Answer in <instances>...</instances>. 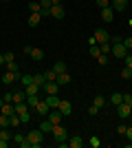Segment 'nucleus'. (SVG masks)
<instances>
[{
    "label": "nucleus",
    "mask_w": 132,
    "mask_h": 148,
    "mask_svg": "<svg viewBox=\"0 0 132 148\" xmlns=\"http://www.w3.org/2000/svg\"><path fill=\"white\" fill-rule=\"evenodd\" d=\"M51 135H53V139H55L60 146H66V142H68V133H66V128H64L62 124H53Z\"/></svg>",
    "instance_id": "nucleus-1"
},
{
    "label": "nucleus",
    "mask_w": 132,
    "mask_h": 148,
    "mask_svg": "<svg viewBox=\"0 0 132 148\" xmlns=\"http://www.w3.org/2000/svg\"><path fill=\"white\" fill-rule=\"evenodd\" d=\"M26 142H29V146H31V148H40L44 144V133L40 128L29 130V133H26Z\"/></svg>",
    "instance_id": "nucleus-2"
},
{
    "label": "nucleus",
    "mask_w": 132,
    "mask_h": 148,
    "mask_svg": "<svg viewBox=\"0 0 132 148\" xmlns=\"http://www.w3.org/2000/svg\"><path fill=\"white\" fill-rule=\"evenodd\" d=\"M110 53H112L114 58L123 60V58H126L128 53H130V51H128L126 47H123V42H121V40H117V42H112V51H110Z\"/></svg>",
    "instance_id": "nucleus-3"
},
{
    "label": "nucleus",
    "mask_w": 132,
    "mask_h": 148,
    "mask_svg": "<svg viewBox=\"0 0 132 148\" xmlns=\"http://www.w3.org/2000/svg\"><path fill=\"white\" fill-rule=\"evenodd\" d=\"M16 80H20V71H5L2 73V82H5L7 86H11Z\"/></svg>",
    "instance_id": "nucleus-4"
},
{
    "label": "nucleus",
    "mask_w": 132,
    "mask_h": 148,
    "mask_svg": "<svg viewBox=\"0 0 132 148\" xmlns=\"http://www.w3.org/2000/svg\"><path fill=\"white\" fill-rule=\"evenodd\" d=\"M57 111L62 113L64 117H68L70 113H73V104H70L68 99H60V104H57Z\"/></svg>",
    "instance_id": "nucleus-5"
},
{
    "label": "nucleus",
    "mask_w": 132,
    "mask_h": 148,
    "mask_svg": "<svg viewBox=\"0 0 132 148\" xmlns=\"http://www.w3.org/2000/svg\"><path fill=\"white\" fill-rule=\"evenodd\" d=\"M93 38L97 40V44H104V42H110V38H112V36H110V33H108L106 29H97Z\"/></svg>",
    "instance_id": "nucleus-6"
},
{
    "label": "nucleus",
    "mask_w": 132,
    "mask_h": 148,
    "mask_svg": "<svg viewBox=\"0 0 132 148\" xmlns=\"http://www.w3.org/2000/svg\"><path fill=\"white\" fill-rule=\"evenodd\" d=\"M42 88L46 91V95H57L62 86H60L57 82H44V84H42Z\"/></svg>",
    "instance_id": "nucleus-7"
},
{
    "label": "nucleus",
    "mask_w": 132,
    "mask_h": 148,
    "mask_svg": "<svg viewBox=\"0 0 132 148\" xmlns=\"http://www.w3.org/2000/svg\"><path fill=\"white\" fill-rule=\"evenodd\" d=\"M117 113H119V119H128L132 115V106H128L126 102H123V104L117 106Z\"/></svg>",
    "instance_id": "nucleus-8"
},
{
    "label": "nucleus",
    "mask_w": 132,
    "mask_h": 148,
    "mask_svg": "<svg viewBox=\"0 0 132 148\" xmlns=\"http://www.w3.org/2000/svg\"><path fill=\"white\" fill-rule=\"evenodd\" d=\"M46 117H49V122H51V124H60V122L64 119V115H62L60 111H57V108H51Z\"/></svg>",
    "instance_id": "nucleus-9"
},
{
    "label": "nucleus",
    "mask_w": 132,
    "mask_h": 148,
    "mask_svg": "<svg viewBox=\"0 0 132 148\" xmlns=\"http://www.w3.org/2000/svg\"><path fill=\"white\" fill-rule=\"evenodd\" d=\"M64 13H66V11H64V7H62V5H53V7H51V18L62 20V18H64Z\"/></svg>",
    "instance_id": "nucleus-10"
},
{
    "label": "nucleus",
    "mask_w": 132,
    "mask_h": 148,
    "mask_svg": "<svg viewBox=\"0 0 132 148\" xmlns=\"http://www.w3.org/2000/svg\"><path fill=\"white\" fill-rule=\"evenodd\" d=\"M66 146H68V148H82V146H84V139H82L79 135H73V137H68Z\"/></svg>",
    "instance_id": "nucleus-11"
},
{
    "label": "nucleus",
    "mask_w": 132,
    "mask_h": 148,
    "mask_svg": "<svg viewBox=\"0 0 132 148\" xmlns=\"http://www.w3.org/2000/svg\"><path fill=\"white\" fill-rule=\"evenodd\" d=\"M0 113H2V115H7V117H11L13 113H16V106H13L11 102H2V106H0Z\"/></svg>",
    "instance_id": "nucleus-12"
},
{
    "label": "nucleus",
    "mask_w": 132,
    "mask_h": 148,
    "mask_svg": "<svg viewBox=\"0 0 132 148\" xmlns=\"http://www.w3.org/2000/svg\"><path fill=\"white\" fill-rule=\"evenodd\" d=\"M13 144L20 146V148H31V146H29V142H26V135H18V133L13 135Z\"/></svg>",
    "instance_id": "nucleus-13"
},
{
    "label": "nucleus",
    "mask_w": 132,
    "mask_h": 148,
    "mask_svg": "<svg viewBox=\"0 0 132 148\" xmlns=\"http://www.w3.org/2000/svg\"><path fill=\"white\" fill-rule=\"evenodd\" d=\"M101 20H104V22H112V20H114V11H112V7H106V9H101Z\"/></svg>",
    "instance_id": "nucleus-14"
},
{
    "label": "nucleus",
    "mask_w": 132,
    "mask_h": 148,
    "mask_svg": "<svg viewBox=\"0 0 132 148\" xmlns=\"http://www.w3.org/2000/svg\"><path fill=\"white\" fill-rule=\"evenodd\" d=\"M126 5H128V0H112V2H110V7H112L114 13H121L126 9Z\"/></svg>",
    "instance_id": "nucleus-15"
},
{
    "label": "nucleus",
    "mask_w": 132,
    "mask_h": 148,
    "mask_svg": "<svg viewBox=\"0 0 132 148\" xmlns=\"http://www.w3.org/2000/svg\"><path fill=\"white\" fill-rule=\"evenodd\" d=\"M29 56H31V60L42 62V60H44V51H42V49H38V47H31V53H29Z\"/></svg>",
    "instance_id": "nucleus-16"
},
{
    "label": "nucleus",
    "mask_w": 132,
    "mask_h": 148,
    "mask_svg": "<svg viewBox=\"0 0 132 148\" xmlns=\"http://www.w3.org/2000/svg\"><path fill=\"white\" fill-rule=\"evenodd\" d=\"M35 111H38L40 115H42V117H46V115H49V111H51V108H49V104H46L44 99H40V102H38V106H35Z\"/></svg>",
    "instance_id": "nucleus-17"
},
{
    "label": "nucleus",
    "mask_w": 132,
    "mask_h": 148,
    "mask_svg": "<svg viewBox=\"0 0 132 148\" xmlns=\"http://www.w3.org/2000/svg\"><path fill=\"white\" fill-rule=\"evenodd\" d=\"M57 84H60V86H66V84H70V75L66 73V71H64V73H57Z\"/></svg>",
    "instance_id": "nucleus-18"
},
{
    "label": "nucleus",
    "mask_w": 132,
    "mask_h": 148,
    "mask_svg": "<svg viewBox=\"0 0 132 148\" xmlns=\"http://www.w3.org/2000/svg\"><path fill=\"white\" fill-rule=\"evenodd\" d=\"M46 104H49V108H57V104H60V97L57 95H46V99H44Z\"/></svg>",
    "instance_id": "nucleus-19"
},
{
    "label": "nucleus",
    "mask_w": 132,
    "mask_h": 148,
    "mask_svg": "<svg viewBox=\"0 0 132 148\" xmlns=\"http://www.w3.org/2000/svg\"><path fill=\"white\" fill-rule=\"evenodd\" d=\"M40 20H42V16H40V13H31V16H29V27H31V29H35V27L40 25Z\"/></svg>",
    "instance_id": "nucleus-20"
},
{
    "label": "nucleus",
    "mask_w": 132,
    "mask_h": 148,
    "mask_svg": "<svg viewBox=\"0 0 132 148\" xmlns=\"http://www.w3.org/2000/svg\"><path fill=\"white\" fill-rule=\"evenodd\" d=\"M40 88H42V86H38V84L33 82V84H26V86H24V93H26V95H35V93H40Z\"/></svg>",
    "instance_id": "nucleus-21"
},
{
    "label": "nucleus",
    "mask_w": 132,
    "mask_h": 148,
    "mask_svg": "<svg viewBox=\"0 0 132 148\" xmlns=\"http://www.w3.org/2000/svg\"><path fill=\"white\" fill-rule=\"evenodd\" d=\"M40 130H42L44 135H46V133H51V130H53V124L49 122V117H46V119H44L42 124H40Z\"/></svg>",
    "instance_id": "nucleus-22"
},
{
    "label": "nucleus",
    "mask_w": 132,
    "mask_h": 148,
    "mask_svg": "<svg viewBox=\"0 0 132 148\" xmlns=\"http://www.w3.org/2000/svg\"><path fill=\"white\" fill-rule=\"evenodd\" d=\"M110 102H112L114 106L123 104V95H121V93H112V95H110Z\"/></svg>",
    "instance_id": "nucleus-23"
},
{
    "label": "nucleus",
    "mask_w": 132,
    "mask_h": 148,
    "mask_svg": "<svg viewBox=\"0 0 132 148\" xmlns=\"http://www.w3.org/2000/svg\"><path fill=\"white\" fill-rule=\"evenodd\" d=\"M38 102H40L38 93H35V95H26V104H29V106H38Z\"/></svg>",
    "instance_id": "nucleus-24"
},
{
    "label": "nucleus",
    "mask_w": 132,
    "mask_h": 148,
    "mask_svg": "<svg viewBox=\"0 0 132 148\" xmlns=\"http://www.w3.org/2000/svg\"><path fill=\"white\" fill-rule=\"evenodd\" d=\"M22 124V119H20V115L18 113H13L11 117H9V126H20Z\"/></svg>",
    "instance_id": "nucleus-25"
},
{
    "label": "nucleus",
    "mask_w": 132,
    "mask_h": 148,
    "mask_svg": "<svg viewBox=\"0 0 132 148\" xmlns=\"http://www.w3.org/2000/svg\"><path fill=\"white\" fill-rule=\"evenodd\" d=\"M53 71H55V73H64V71H66V62H55V66H53Z\"/></svg>",
    "instance_id": "nucleus-26"
},
{
    "label": "nucleus",
    "mask_w": 132,
    "mask_h": 148,
    "mask_svg": "<svg viewBox=\"0 0 132 148\" xmlns=\"http://www.w3.org/2000/svg\"><path fill=\"white\" fill-rule=\"evenodd\" d=\"M121 80H130V77H132V69H128V66H123V69H121Z\"/></svg>",
    "instance_id": "nucleus-27"
},
{
    "label": "nucleus",
    "mask_w": 132,
    "mask_h": 148,
    "mask_svg": "<svg viewBox=\"0 0 132 148\" xmlns=\"http://www.w3.org/2000/svg\"><path fill=\"white\" fill-rule=\"evenodd\" d=\"M99 56H101V51H99V44H93V47H90V58H95V60H97Z\"/></svg>",
    "instance_id": "nucleus-28"
},
{
    "label": "nucleus",
    "mask_w": 132,
    "mask_h": 148,
    "mask_svg": "<svg viewBox=\"0 0 132 148\" xmlns=\"http://www.w3.org/2000/svg\"><path fill=\"white\" fill-rule=\"evenodd\" d=\"M99 51H101V53H110V51H112V42H104V44H99Z\"/></svg>",
    "instance_id": "nucleus-29"
},
{
    "label": "nucleus",
    "mask_w": 132,
    "mask_h": 148,
    "mask_svg": "<svg viewBox=\"0 0 132 148\" xmlns=\"http://www.w3.org/2000/svg\"><path fill=\"white\" fill-rule=\"evenodd\" d=\"M44 77H46V82H55V80H57V73L51 69V71H46V73H44Z\"/></svg>",
    "instance_id": "nucleus-30"
},
{
    "label": "nucleus",
    "mask_w": 132,
    "mask_h": 148,
    "mask_svg": "<svg viewBox=\"0 0 132 148\" xmlns=\"http://www.w3.org/2000/svg\"><path fill=\"white\" fill-rule=\"evenodd\" d=\"M33 82H35L38 86H42L44 82H46V77H44V73H38V75H33Z\"/></svg>",
    "instance_id": "nucleus-31"
},
{
    "label": "nucleus",
    "mask_w": 132,
    "mask_h": 148,
    "mask_svg": "<svg viewBox=\"0 0 132 148\" xmlns=\"http://www.w3.org/2000/svg\"><path fill=\"white\" fill-rule=\"evenodd\" d=\"M88 144H90V146H93V148H99V146H101V139H99V137H97V135H93V137H90V139H88Z\"/></svg>",
    "instance_id": "nucleus-32"
},
{
    "label": "nucleus",
    "mask_w": 132,
    "mask_h": 148,
    "mask_svg": "<svg viewBox=\"0 0 132 148\" xmlns=\"http://www.w3.org/2000/svg\"><path fill=\"white\" fill-rule=\"evenodd\" d=\"M93 104H95V106H97V108H101V106L106 104V99H104V95H97V97H95V99H93Z\"/></svg>",
    "instance_id": "nucleus-33"
},
{
    "label": "nucleus",
    "mask_w": 132,
    "mask_h": 148,
    "mask_svg": "<svg viewBox=\"0 0 132 148\" xmlns=\"http://www.w3.org/2000/svg\"><path fill=\"white\" fill-rule=\"evenodd\" d=\"M20 82H22V84H33V75H20Z\"/></svg>",
    "instance_id": "nucleus-34"
},
{
    "label": "nucleus",
    "mask_w": 132,
    "mask_h": 148,
    "mask_svg": "<svg viewBox=\"0 0 132 148\" xmlns=\"http://www.w3.org/2000/svg\"><path fill=\"white\" fill-rule=\"evenodd\" d=\"M29 9H31V13H40V11H42L40 2H31V5H29Z\"/></svg>",
    "instance_id": "nucleus-35"
},
{
    "label": "nucleus",
    "mask_w": 132,
    "mask_h": 148,
    "mask_svg": "<svg viewBox=\"0 0 132 148\" xmlns=\"http://www.w3.org/2000/svg\"><path fill=\"white\" fill-rule=\"evenodd\" d=\"M123 66H128V69H132V53H128L126 58H123Z\"/></svg>",
    "instance_id": "nucleus-36"
},
{
    "label": "nucleus",
    "mask_w": 132,
    "mask_h": 148,
    "mask_svg": "<svg viewBox=\"0 0 132 148\" xmlns=\"http://www.w3.org/2000/svg\"><path fill=\"white\" fill-rule=\"evenodd\" d=\"M97 2V7L99 9H106V7H110V0H95Z\"/></svg>",
    "instance_id": "nucleus-37"
},
{
    "label": "nucleus",
    "mask_w": 132,
    "mask_h": 148,
    "mask_svg": "<svg viewBox=\"0 0 132 148\" xmlns=\"http://www.w3.org/2000/svg\"><path fill=\"white\" fill-rule=\"evenodd\" d=\"M97 62H99L101 66H106V64H108V56H106V53H101V56L97 58Z\"/></svg>",
    "instance_id": "nucleus-38"
},
{
    "label": "nucleus",
    "mask_w": 132,
    "mask_h": 148,
    "mask_svg": "<svg viewBox=\"0 0 132 148\" xmlns=\"http://www.w3.org/2000/svg\"><path fill=\"white\" fill-rule=\"evenodd\" d=\"M121 42H123V47H126L128 51H132V38H123Z\"/></svg>",
    "instance_id": "nucleus-39"
},
{
    "label": "nucleus",
    "mask_w": 132,
    "mask_h": 148,
    "mask_svg": "<svg viewBox=\"0 0 132 148\" xmlns=\"http://www.w3.org/2000/svg\"><path fill=\"white\" fill-rule=\"evenodd\" d=\"M0 126H2V128H5V126H9V117H7V115H2V113H0Z\"/></svg>",
    "instance_id": "nucleus-40"
},
{
    "label": "nucleus",
    "mask_w": 132,
    "mask_h": 148,
    "mask_svg": "<svg viewBox=\"0 0 132 148\" xmlns=\"http://www.w3.org/2000/svg\"><path fill=\"white\" fill-rule=\"evenodd\" d=\"M5 69L7 71H18V64H16V62H9V64H5Z\"/></svg>",
    "instance_id": "nucleus-41"
},
{
    "label": "nucleus",
    "mask_w": 132,
    "mask_h": 148,
    "mask_svg": "<svg viewBox=\"0 0 132 148\" xmlns=\"http://www.w3.org/2000/svg\"><path fill=\"white\" fill-rule=\"evenodd\" d=\"M97 113H99V108H97V106H88V115H93V117H95V115H97Z\"/></svg>",
    "instance_id": "nucleus-42"
},
{
    "label": "nucleus",
    "mask_w": 132,
    "mask_h": 148,
    "mask_svg": "<svg viewBox=\"0 0 132 148\" xmlns=\"http://www.w3.org/2000/svg\"><path fill=\"white\" fill-rule=\"evenodd\" d=\"M126 130H128L126 124H119V126H117V133H119V135H126Z\"/></svg>",
    "instance_id": "nucleus-43"
},
{
    "label": "nucleus",
    "mask_w": 132,
    "mask_h": 148,
    "mask_svg": "<svg viewBox=\"0 0 132 148\" xmlns=\"http://www.w3.org/2000/svg\"><path fill=\"white\" fill-rule=\"evenodd\" d=\"M20 119H22V124H29V119H31L29 111H26V113H22V115H20Z\"/></svg>",
    "instance_id": "nucleus-44"
},
{
    "label": "nucleus",
    "mask_w": 132,
    "mask_h": 148,
    "mask_svg": "<svg viewBox=\"0 0 132 148\" xmlns=\"http://www.w3.org/2000/svg\"><path fill=\"white\" fill-rule=\"evenodd\" d=\"M123 102H126L128 106H132V95H123Z\"/></svg>",
    "instance_id": "nucleus-45"
},
{
    "label": "nucleus",
    "mask_w": 132,
    "mask_h": 148,
    "mask_svg": "<svg viewBox=\"0 0 132 148\" xmlns=\"http://www.w3.org/2000/svg\"><path fill=\"white\" fill-rule=\"evenodd\" d=\"M5 62L9 64V62H13V53H5Z\"/></svg>",
    "instance_id": "nucleus-46"
},
{
    "label": "nucleus",
    "mask_w": 132,
    "mask_h": 148,
    "mask_svg": "<svg viewBox=\"0 0 132 148\" xmlns=\"http://www.w3.org/2000/svg\"><path fill=\"white\" fill-rule=\"evenodd\" d=\"M126 137H128V139L132 142V126H128V130H126Z\"/></svg>",
    "instance_id": "nucleus-47"
},
{
    "label": "nucleus",
    "mask_w": 132,
    "mask_h": 148,
    "mask_svg": "<svg viewBox=\"0 0 132 148\" xmlns=\"http://www.w3.org/2000/svg\"><path fill=\"white\" fill-rule=\"evenodd\" d=\"M7 62H5V56H2V53H0V66H5Z\"/></svg>",
    "instance_id": "nucleus-48"
},
{
    "label": "nucleus",
    "mask_w": 132,
    "mask_h": 148,
    "mask_svg": "<svg viewBox=\"0 0 132 148\" xmlns=\"http://www.w3.org/2000/svg\"><path fill=\"white\" fill-rule=\"evenodd\" d=\"M51 5H62V0H51Z\"/></svg>",
    "instance_id": "nucleus-49"
},
{
    "label": "nucleus",
    "mask_w": 132,
    "mask_h": 148,
    "mask_svg": "<svg viewBox=\"0 0 132 148\" xmlns=\"http://www.w3.org/2000/svg\"><path fill=\"white\" fill-rule=\"evenodd\" d=\"M2 102H5V99H0V106H2Z\"/></svg>",
    "instance_id": "nucleus-50"
},
{
    "label": "nucleus",
    "mask_w": 132,
    "mask_h": 148,
    "mask_svg": "<svg viewBox=\"0 0 132 148\" xmlns=\"http://www.w3.org/2000/svg\"><path fill=\"white\" fill-rule=\"evenodd\" d=\"M2 2H9V0H2Z\"/></svg>",
    "instance_id": "nucleus-51"
},
{
    "label": "nucleus",
    "mask_w": 132,
    "mask_h": 148,
    "mask_svg": "<svg viewBox=\"0 0 132 148\" xmlns=\"http://www.w3.org/2000/svg\"><path fill=\"white\" fill-rule=\"evenodd\" d=\"M130 146H132V144H130Z\"/></svg>",
    "instance_id": "nucleus-52"
}]
</instances>
